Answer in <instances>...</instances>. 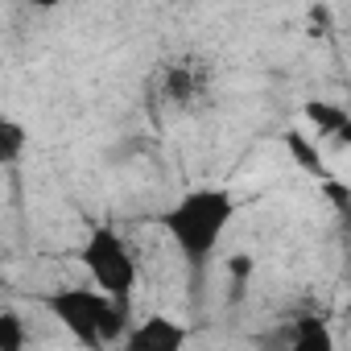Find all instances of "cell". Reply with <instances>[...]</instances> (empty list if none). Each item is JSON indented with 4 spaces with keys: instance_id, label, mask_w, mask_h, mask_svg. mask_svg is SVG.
<instances>
[{
    "instance_id": "obj_2",
    "label": "cell",
    "mask_w": 351,
    "mask_h": 351,
    "mask_svg": "<svg viewBox=\"0 0 351 351\" xmlns=\"http://www.w3.org/2000/svg\"><path fill=\"white\" fill-rule=\"evenodd\" d=\"M149 95L169 116H203L219 99V66L199 50H178L153 66Z\"/></svg>"
},
{
    "instance_id": "obj_5",
    "label": "cell",
    "mask_w": 351,
    "mask_h": 351,
    "mask_svg": "<svg viewBox=\"0 0 351 351\" xmlns=\"http://www.w3.org/2000/svg\"><path fill=\"white\" fill-rule=\"evenodd\" d=\"M186 347H191V326L173 314H145L128 322V330L116 343V351H186Z\"/></svg>"
},
{
    "instance_id": "obj_3",
    "label": "cell",
    "mask_w": 351,
    "mask_h": 351,
    "mask_svg": "<svg viewBox=\"0 0 351 351\" xmlns=\"http://www.w3.org/2000/svg\"><path fill=\"white\" fill-rule=\"evenodd\" d=\"M42 302H46L50 318H54L79 347H87V351L116 347L120 335H124L128 322H132L128 310L112 306V302H108L104 293H95L91 285H62V289L46 293Z\"/></svg>"
},
{
    "instance_id": "obj_9",
    "label": "cell",
    "mask_w": 351,
    "mask_h": 351,
    "mask_svg": "<svg viewBox=\"0 0 351 351\" xmlns=\"http://www.w3.org/2000/svg\"><path fill=\"white\" fill-rule=\"evenodd\" d=\"M29 347V330L21 322L17 310H0V351H25Z\"/></svg>"
},
{
    "instance_id": "obj_4",
    "label": "cell",
    "mask_w": 351,
    "mask_h": 351,
    "mask_svg": "<svg viewBox=\"0 0 351 351\" xmlns=\"http://www.w3.org/2000/svg\"><path fill=\"white\" fill-rule=\"evenodd\" d=\"M79 265L87 269L91 277V289L104 293L112 306L128 310L132 314V298H136V281H141V265H136V252L132 244L108 228V223H95L79 248Z\"/></svg>"
},
{
    "instance_id": "obj_7",
    "label": "cell",
    "mask_w": 351,
    "mask_h": 351,
    "mask_svg": "<svg viewBox=\"0 0 351 351\" xmlns=\"http://www.w3.org/2000/svg\"><path fill=\"white\" fill-rule=\"evenodd\" d=\"M25 153H29V128H25V120L0 116V169L21 165Z\"/></svg>"
},
{
    "instance_id": "obj_8",
    "label": "cell",
    "mask_w": 351,
    "mask_h": 351,
    "mask_svg": "<svg viewBox=\"0 0 351 351\" xmlns=\"http://www.w3.org/2000/svg\"><path fill=\"white\" fill-rule=\"evenodd\" d=\"M302 116L318 128L314 136H347V108L343 104H330V99H310L306 108H302Z\"/></svg>"
},
{
    "instance_id": "obj_6",
    "label": "cell",
    "mask_w": 351,
    "mask_h": 351,
    "mask_svg": "<svg viewBox=\"0 0 351 351\" xmlns=\"http://www.w3.org/2000/svg\"><path fill=\"white\" fill-rule=\"evenodd\" d=\"M281 351H339V343H335V330L318 314H306V318H298L289 326Z\"/></svg>"
},
{
    "instance_id": "obj_1",
    "label": "cell",
    "mask_w": 351,
    "mask_h": 351,
    "mask_svg": "<svg viewBox=\"0 0 351 351\" xmlns=\"http://www.w3.org/2000/svg\"><path fill=\"white\" fill-rule=\"evenodd\" d=\"M236 211L240 199L228 186H191L157 215V228L169 236V244L195 273H203L219 252V240L236 223Z\"/></svg>"
}]
</instances>
